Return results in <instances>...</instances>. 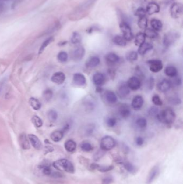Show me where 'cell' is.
Instances as JSON below:
<instances>
[{
    "instance_id": "cell-1",
    "label": "cell",
    "mask_w": 183,
    "mask_h": 184,
    "mask_svg": "<svg viewBox=\"0 0 183 184\" xmlns=\"http://www.w3.org/2000/svg\"><path fill=\"white\" fill-rule=\"evenodd\" d=\"M156 118L158 121L165 125L171 126L175 121L176 115L172 109L170 108H167L159 111Z\"/></svg>"
},
{
    "instance_id": "cell-2",
    "label": "cell",
    "mask_w": 183,
    "mask_h": 184,
    "mask_svg": "<svg viewBox=\"0 0 183 184\" xmlns=\"http://www.w3.org/2000/svg\"><path fill=\"white\" fill-rule=\"evenodd\" d=\"M53 166L57 170L61 172H66L69 173L74 172V166L72 162L67 159H59L53 163Z\"/></svg>"
},
{
    "instance_id": "cell-3",
    "label": "cell",
    "mask_w": 183,
    "mask_h": 184,
    "mask_svg": "<svg viewBox=\"0 0 183 184\" xmlns=\"http://www.w3.org/2000/svg\"><path fill=\"white\" fill-rule=\"evenodd\" d=\"M180 37L179 32L176 31H171L165 34L163 37V45L165 48H169L175 43Z\"/></svg>"
},
{
    "instance_id": "cell-4",
    "label": "cell",
    "mask_w": 183,
    "mask_h": 184,
    "mask_svg": "<svg viewBox=\"0 0 183 184\" xmlns=\"http://www.w3.org/2000/svg\"><path fill=\"white\" fill-rule=\"evenodd\" d=\"M116 145L115 139L110 136H104L100 141V146L103 151H109L114 148Z\"/></svg>"
},
{
    "instance_id": "cell-5",
    "label": "cell",
    "mask_w": 183,
    "mask_h": 184,
    "mask_svg": "<svg viewBox=\"0 0 183 184\" xmlns=\"http://www.w3.org/2000/svg\"><path fill=\"white\" fill-rule=\"evenodd\" d=\"M119 27L122 33V36L127 41H131L133 39L134 35L132 31V29L128 23L125 22H121L119 24Z\"/></svg>"
},
{
    "instance_id": "cell-6",
    "label": "cell",
    "mask_w": 183,
    "mask_h": 184,
    "mask_svg": "<svg viewBox=\"0 0 183 184\" xmlns=\"http://www.w3.org/2000/svg\"><path fill=\"white\" fill-rule=\"evenodd\" d=\"M39 168L44 175L54 178H60L62 177V175L61 173L53 170L51 166L48 164H41L39 166Z\"/></svg>"
},
{
    "instance_id": "cell-7",
    "label": "cell",
    "mask_w": 183,
    "mask_h": 184,
    "mask_svg": "<svg viewBox=\"0 0 183 184\" xmlns=\"http://www.w3.org/2000/svg\"><path fill=\"white\" fill-rule=\"evenodd\" d=\"M149 65V70L153 73H158L163 68L162 61L159 59H151L147 61Z\"/></svg>"
},
{
    "instance_id": "cell-8",
    "label": "cell",
    "mask_w": 183,
    "mask_h": 184,
    "mask_svg": "<svg viewBox=\"0 0 183 184\" xmlns=\"http://www.w3.org/2000/svg\"><path fill=\"white\" fill-rule=\"evenodd\" d=\"M130 92L131 90L127 86L126 83L123 82L118 85L117 89V96L121 99H125L129 96Z\"/></svg>"
},
{
    "instance_id": "cell-9",
    "label": "cell",
    "mask_w": 183,
    "mask_h": 184,
    "mask_svg": "<svg viewBox=\"0 0 183 184\" xmlns=\"http://www.w3.org/2000/svg\"><path fill=\"white\" fill-rule=\"evenodd\" d=\"M126 84L130 90L138 91L141 86V81L136 76H133L128 80Z\"/></svg>"
},
{
    "instance_id": "cell-10",
    "label": "cell",
    "mask_w": 183,
    "mask_h": 184,
    "mask_svg": "<svg viewBox=\"0 0 183 184\" xmlns=\"http://www.w3.org/2000/svg\"><path fill=\"white\" fill-rule=\"evenodd\" d=\"M86 50L82 46H78L72 51V58L75 61H79L83 59L85 56Z\"/></svg>"
},
{
    "instance_id": "cell-11",
    "label": "cell",
    "mask_w": 183,
    "mask_h": 184,
    "mask_svg": "<svg viewBox=\"0 0 183 184\" xmlns=\"http://www.w3.org/2000/svg\"><path fill=\"white\" fill-rule=\"evenodd\" d=\"M183 13V5L180 3H174L170 8V14L172 17L178 18Z\"/></svg>"
},
{
    "instance_id": "cell-12",
    "label": "cell",
    "mask_w": 183,
    "mask_h": 184,
    "mask_svg": "<svg viewBox=\"0 0 183 184\" xmlns=\"http://www.w3.org/2000/svg\"><path fill=\"white\" fill-rule=\"evenodd\" d=\"M120 60V57L115 53H109L105 56V60L106 64L110 66H114L119 63Z\"/></svg>"
},
{
    "instance_id": "cell-13",
    "label": "cell",
    "mask_w": 183,
    "mask_h": 184,
    "mask_svg": "<svg viewBox=\"0 0 183 184\" xmlns=\"http://www.w3.org/2000/svg\"><path fill=\"white\" fill-rule=\"evenodd\" d=\"M104 101L110 105H114L118 101L117 94L112 91H106L103 94Z\"/></svg>"
},
{
    "instance_id": "cell-14",
    "label": "cell",
    "mask_w": 183,
    "mask_h": 184,
    "mask_svg": "<svg viewBox=\"0 0 183 184\" xmlns=\"http://www.w3.org/2000/svg\"><path fill=\"white\" fill-rule=\"evenodd\" d=\"M72 82L76 86L83 87L86 83V79L82 73H76L72 77Z\"/></svg>"
},
{
    "instance_id": "cell-15",
    "label": "cell",
    "mask_w": 183,
    "mask_h": 184,
    "mask_svg": "<svg viewBox=\"0 0 183 184\" xmlns=\"http://www.w3.org/2000/svg\"><path fill=\"white\" fill-rule=\"evenodd\" d=\"M93 81L96 86L102 87L106 82L105 75L101 72L95 73L93 75Z\"/></svg>"
},
{
    "instance_id": "cell-16",
    "label": "cell",
    "mask_w": 183,
    "mask_h": 184,
    "mask_svg": "<svg viewBox=\"0 0 183 184\" xmlns=\"http://www.w3.org/2000/svg\"><path fill=\"white\" fill-rule=\"evenodd\" d=\"M144 104V99L141 96H136L132 101L131 106L135 110H140Z\"/></svg>"
},
{
    "instance_id": "cell-17",
    "label": "cell",
    "mask_w": 183,
    "mask_h": 184,
    "mask_svg": "<svg viewBox=\"0 0 183 184\" xmlns=\"http://www.w3.org/2000/svg\"><path fill=\"white\" fill-rule=\"evenodd\" d=\"M171 85L170 81L169 80L164 79L158 82L157 85V89L159 92L162 93H165L170 90L171 88Z\"/></svg>"
},
{
    "instance_id": "cell-18",
    "label": "cell",
    "mask_w": 183,
    "mask_h": 184,
    "mask_svg": "<svg viewBox=\"0 0 183 184\" xmlns=\"http://www.w3.org/2000/svg\"><path fill=\"white\" fill-rule=\"evenodd\" d=\"M28 139L32 146L36 150H40L43 148V144L38 139V137L35 135L29 134L28 135Z\"/></svg>"
},
{
    "instance_id": "cell-19",
    "label": "cell",
    "mask_w": 183,
    "mask_h": 184,
    "mask_svg": "<svg viewBox=\"0 0 183 184\" xmlns=\"http://www.w3.org/2000/svg\"><path fill=\"white\" fill-rule=\"evenodd\" d=\"M66 80V75L62 72H57L54 73L51 77V81L55 84L61 85Z\"/></svg>"
},
{
    "instance_id": "cell-20",
    "label": "cell",
    "mask_w": 183,
    "mask_h": 184,
    "mask_svg": "<svg viewBox=\"0 0 183 184\" xmlns=\"http://www.w3.org/2000/svg\"><path fill=\"white\" fill-rule=\"evenodd\" d=\"M119 114L122 119L126 120L131 115V110L127 105H122L119 108Z\"/></svg>"
},
{
    "instance_id": "cell-21",
    "label": "cell",
    "mask_w": 183,
    "mask_h": 184,
    "mask_svg": "<svg viewBox=\"0 0 183 184\" xmlns=\"http://www.w3.org/2000/svg\"><path fill=\"white\" fill-rule=\"evenodd\" d=\"M100 60L99 57L97 56H92L89 57L88 59L86 60L85 65L87 68H94L98 66L100 64Z\"/></svg>"
},
{
    "instance_id": "cell-22",
    "label": "cell",
    "mask_w": 183,
    "mask_h": 184,
    "mask_svg": "<svg viewBox=\"0 0 183 184\" xmlns=\"http://www.w3.org/2000/svg\"><path fill=\"white\" fill-rule=\"evenodd\" d=\"M160 7L155 2L148 3L146 9L147 14L149 15L158 13V12H160Z\"/></svg>"
},
{
    "instance_id": "cell-23",
    "label": "cell",
    "mask_w": 183,
    "mask_h": 184,
    "mask_svg": "<svg viewBox=\"0 0 183 184\" xmlns=\"http://www.w3.org/2000/svg\"><path fill=\"white\" fill-rule=\"evenodd\" d=\"M19 143L20 147L24 150H28L30 149L31 146L29 140L25 134H22L19 137Z\"/></svg>"
},
{
    "instance_id": "cell-24",
    "label": "cell",
    "mask_w": 183,
    "mask_h": 184,
    "mask_svg": "<svg viewBox=\"0 0 183 184\" xmlns=\"http://www.w3.org/2000/svg\"><path fill=\"white\" fill-rule=\"evenodd\" d=\"M159 172L160 169L158 166H154V168H153L147 177V184H152L154 180L155 179V178L157 177Z\"/></svg>"
},
{
    "instance_id": "cell-25",
    "label": "cell",
    "mask_w": 183,
    "mask_h": 184,
    "mask_svg": "<svg viewBox=\"0 0 183 184\" xmlns=\"http://www.w3.org/2000/svg\"><path fill=\"white\" fill-rule=\"evenodd\" d=\"M153 49V46L152 44L145 42L142 45L139 46L138 50V54L143 56L146 55L148 51L152 50Z\"/></svg>"
},
{
    "instance_id": "cell-26",
    "label": "cell",
    "mask_w": 183,
    "mask_h": 184,
    "mask_svg": "<svg viewBox=\"0 0 183 184\" xmlns=\"http://www.w3.org/2000/svg\"><path fill=\"white\" fill-rule=\"evenodd\" d=\"M113 43L115 44L116 45L121 46V47H124L126 46L127 45L126 40L122 36L120 35H116L113 37Z\"/></svg>"
},
{
    "instance_id": "cell-27",
    "label": "cell",
    "mask_w": 183,
    "mask_h": 184,
    "mask_svg": "<svg viewBox=\"0 0 183 184\" xmlns=\"http://www.w3.org/2000/svg\"><path fill=\"white\" fill-rule=\"evenodd\" d=\"M165 75L170 78L175 77L178 75V70L176 67L174 66H168L164 70Z\"/></svg>"
},
{
    "instance_id": "cell-28",
    "label": "cell",
    "mask_w": 183,
    "mask_h": 184,
    "mask_svg": "<svg viewBox=\"0 0 183 184\" xmlns=\"http://www.w3.org/2000/svg\"><path fill=\"white\" fill-rule=\"evenodd\" d=\"M150 25L152 26V29L155 30L156 32L160 31L163 28L162 22L160 20L156 18L152 19L150 21Z\"/></svg>"
},
{
    "instance_id": "cell-29",
    "label": "cell",
    "mask_w": 183,
    "mask_h": 184,
    "mask_svg": "<svg viewBox=\"0 0 183 184\" xmlns=\"http://www.w3.org/2000/svg\"><path fill=\"white\" fill-rule=\"evenodd\" d=\"M64 133L62 130H55L51 134V139L55 142H58L62 139Z\"/></svg>"
},
{
    "instance_id": "cell-30",
    "label": "cell",
    "mask_w": 183,
    "mask_h": 184,
    "mask_svg": "<svg viewBox=\"0 0 183 184\" xmlns=\"http://www.w3.org/2000/svg\"><path fill=\"white\" fill-rule=\"evenodd\" d=\"M65 148L67 152H74L76 149V143L72 139H68L65 143Z\"/></svg>"
},
{
    "instance_id": "cell-31",
    "label": "cell",
    "mask_w": 183,
    "mask_h": 184,
    "mask_svg": "<svg viewBox=\"0 0 183 184\" xmlns=\"http://www.w3.org/2000/svg\"><path fill=\"white\" fill-rule=\"evenodd\" d=\"M146 37L143 32H139L136 34L135 37V40H134V43L135 45L137 46H139L144 43L146 41Z\"/></svg>"
},
{
    "instance_id": "cell-32",
    "label": "cell",
    "mask_w": 183,
    "mask_h": 184,
    "mask_svg": "<svg viewBox=\"0 0 183 184\" xmlns=\"http://www.w3.org/2000/svg\"><path fill=\"white\" fill-rule=\"evenodd\" d=\"M29 104L30 106L35 110H38L41 107V102L36 98H30L29 99Z\"/></svg>"
},
{
    "instance_id": "cell-33",
    "label": "cell",
    "mask_w": 183,
    "mask_h": 184,
    "mask_svg": "<svg viewBox=\"0 0 183 184\" xmlns=\"http://www.w3.org/2000/svg\"><path fill=\"white\" fill-rule=\"evenodd\" d=\"M48 119L51 122H55L58 118V114L55 109H50L48 112Z\"/></svg>"
},
{
    "instance_id": "cell-34",
    "label": "cell",
    "mask_w": 183,
    "mask_h": 184,
    "mask_svg": "<svg viewBox=\"0 0 183 184\" xmlns=\"http://www.w3.org/2000/svg\"><path fill=\"white\" fill-rule=\"evenodd\" d=\"M144 34L146 37L150 39H155L158 37V33L152 28H146L145 30Z\"/></svg>"
},
{
    "instance_id": "cell-35",
    "label": "cell",
    "mask_w": 183,
    "mask_h": 184,
    "mask_svg": "<svg viewBox=\"0 0 183 184\" xmlns=\"http://www.w3.org/2000/svg\"><path fill=\"white\" fill-rule=\"evenodd\" d=\"M138 53L135 51H131L127 52L126 55V58L127 61L133 62L137 60L138 59Z\"/></svg>"
},
{
    "instance_id": "cell-36",
    "label": "cell",
    "mask_w": 183,
    "mask_h": 184,
    "mask_svg": "<svg viewBox=\"0 0 183 184\" xmlns=\"http://www.w3.org/2000/svg\"><path fill=\"white\" fill-rule=\"evenodd\" d=\"M135 124L136 126L141 129H144L147 127V121L144 117H139L136 119Z\"/></svg>"
},
{
    "instance_id": "cell-37",
    "label": "cell",
    "mask_w": 183,
    "mask_h": 184,
    "mask_svg": "<svg viewBox=\"0 0 183 184\" xmlns=\"http://www.w3.org/2000/svg\"><path fill=\"white\" fill-rule=\"evenodd\" d=\"M91 168L93 169H97V170L100 171L102 172H105L107 171L111 170L113 168L112 166H100L97 164H93L91 166Z\"/></svg>"
},
{
    "instance_id": "cell-38",
    "label": "cell",
    "mask_w": 183,
    "mask_h": 184,
    "mask_svg": "<svg viewBox=\"0 0 183 184\" xmlns=\"http://www.w3.org/2000/svg\"><path fill=\"white\" fill-rule=\"evenodd\" d=\"M70 41L72 44H75V45H77L80 43L82 41V37L81 34L77 32H74L71 37Z\"/></svg>"
},
{
    "instance_id": "cell-39",
    "label": "cell",
    "mask_w": 183,
    "mask_h": 184,
    "mask_svg": "<svg viewBox=\"0 0 183 184\" xmlns=\"http://www.w3.org/2000/svg\"><path fill=\"white\" fill-rule=\"evenodd\" d=\"M54 41V38L53 37H51L50 38L46 39L45 41H44L43 42L42 45H41L40 48L39 49V54H41V53L43 52V51L45 50L46 47L48 46L49 44L51 43L52 41Z\"/></svg>"
},
{
    "instance_id": "cell-40",
    "label": "cell",
    "mask_w": 183,
    "mask_h": 184,
    "mask_svg": "<svg viewBox=\"0 0 183 184\" xmlns=\"http://www.w3.org/2000/svg\"><path fill=\"white\" fill-rule=\"evenodd\" d=\"M80 148L84 152H90L93 149V146L91 144L88 142H82L80 145Z\"/></svg>"
},
{
    "instance_id": "cell-41",
    "label": "cell",
    "mask_w": 183,
    "mask_h": 184,
    "mask_svg": "<svg viewBox=\"0 0 183 184\" xmlns=\"http://www.w3.org/2000/svg\"><path fill=\"white\" fill-rule=\"evenodd\" d=\"M138 24L139 27L141 29H146L148 26V20L146 18V17L139 18V20H138Z\"/></svg>"
},
{
    "instance_id": "cell-42",
    "label": "cell",
    "mask_w": 183,
    "mask_h": 184,
    "mask_svg": "<svg viewBox=\"0 0 183 184\" xmlns=\"http://www.w3.org/2000/svg\"><path fill=\"white\" fill-rule=\"evenodd\" d=\"M32 122L34 124V126H36V127L40 128L43 126V121L39 116H37V115H34L32 117Z\"/></svg>"
},
{
    "instance_id": "cell-43",
    "label": "cell",
    "mask_w": 183,
    "mask_h": 184,
    "mask_svg": "<svg viewBox=\"0 0 183 184\" xmlns=\"http://www.w3.org/2000/svg\"><path fill=\"white\" fill-rule=\"evenodd\" d=\"M58 59L61 63H66L68 60V55L67 53L65 51H61L59 53L57 56Z\"/></svg>"
},
{
    "instance_id": "cell-44",
    "label": "cell",
    "mask_w": 183,
    "mask_h": 184,
    "mask_svg": "<svg viewBox=\"0 0 183 184\" xmlns=\"http://www.w3.org/2000/svg\"><path fill=\"white\" fill-rule=\"evenodd\" d=\"M117 121L115 117H110L106 119V124L107 127L110 128H113L117 125Z\"/></svg>"
},
{
    "instance_id": "cell-45",
    "label": "cell",
    "mask_w": 183,
    "mask_h": 184,
    "mask_svg": "<svg viewBox=\"0 0 183 184\" xmlns=\"http://www.w3.org/2000/svg\"><path fill=\"white\" fill-rule=\"evenodd\" d=\"M152 102L154 105L156 106H162L163 105V101L160 99V96L157 94H155L153 96L152 98Z\"/></svg>"
},
{
    "instance_id": "cell-46",
    "label": "cell",
    "mask_w": 183,
    "mask_h": 184,
    "mask_svg": "<svg viewBox=\"0 0 183 184\" xmlns=\"http://www.w3.org/2000/svg\"><path fill=\"white\" fill-rule=\"evenodd\" d=\"M53 95V91L50 89H47L43 92V98L47 101H49L52 99Z\"/></svg>"
},
{
    "instance_id": "cell-47",
    "label": "cell",
    "mask_w": 183,
    "mask_h": 184,
    "mask_svg": "<svg viewBox=\"0 0 183 184\" xmlns=\"http://www.w3.org/2000/svg\"><path fill=\"white\" fill-rule=\"evenodd\" d=\"M168 102H169L170 104L173 106H179L181 103V100L178 97L173 96L169 98Z\"/></svg>"
},
{
    "instance_id": "cell-48",
    "label": "cell",
    "mask_w": 183,
    "mask_h": 184,
    "mask_svg": "<svg viewBox=\"0 0 183 184\" xmlns=\"http://www.w3.org/2000/svg\"><path fill=\"white\" fill-rule=\"evenodd\" d=\"M124 167L127 171H128L129 172L131 173H135L136 171V168L135 166L129 162L125 163L124 164Z\"/></svg>"
},
{
    "instance_id": "cell-49",
    "label": "cell",
    "mask_w": 183,
    "mask_h": 184,
    "mask_svg": "<svg viewBox=\"0 0 183 184\" xmlns=\"http://www.w3.org/2000/svg\"><path fill=\"white\" fill-rule=\"evenodd\" d=\"M158 113H159L158 109L156 107H152L151 108H150L148 109V116L151 117H155L156 118V116L158 114Z\"/></svg>"
},
{
    "instance_id": "cell-50",
    "label": "cell",
    "mask_w": 183,
    "mask_h": 184,
    "mask_svg": "<svg viewBox=\"0 0 183 184\" xmlns=\"http://www.w3.org/2000/svg\"><path fill=\"white\" fill-rule=\"evenodd\" d=\"M84 129H85L84 131H85V133L87 135H90L92 134V133L95 130V124L93 123L89 124L88 125H86V127H84Z\"/></svg>"
},
{
    "instance_id": "cell-51",
    "label": "cell",
    "mask_w": 183,
    "mask_h": 184,
    "mask_svg": "<svg viewBox=\"0 0 183 184\" xmlns=\"http://www.w3.org/2000/svg\"><path fill=\"white\" fill-rule=\"evenodd\" d=\"M146 9H144L143 7H139L136 10L135 15L136 16H138L139 18L143 17H146Z\"/></svg>"
},
{
    "instance_id": "cell-52",
    "label": "cell",
    "mask_w": 183,
    "mask_h": 184,
    "mask_svg": "<svg viewBox=\"0 0 183 184\" xmlns=\"http://www.w3.org/2000/svg\"><path fill=\"white\" fill-rule=\"evenodd\" d=\"M154 84H155V80L154 78L153 77H150L146 81L147 88L150 91H152V89L154 88Z\"/></svg>"
},
{
    "instance_id": "cell-53",
    "label": "cell",
    "mask_w": 183,
    "mask_h": 184,
    "mask_svg": "<svg viewBox=\"0 0 183 184\" xmlns=\"http://www.w3.org/2000/svg\"><path fill=\"white\" fill-rule=\"evenodd\" d=\"M172 78H174L173 80H172L171 81H170L171 85H173L174 86H181V84H182V80H181V77H178L177 75L175 77Z\"/></svg>"
},
{
    "instance_id": "cell-54",
    "label": "cell",
    "mask_w": 183,
    "mask_h": 184,
    "mask_svg": "<svg viewBox=\"0 0 183 184\" xmlns=\"http://www.w3.org/2000/svg\"><path fill=\"white\" fill-rule=\"evenodd\" d=\"M135 72L136 77H138L139 79L141 81V80H143L145 78V75L143 73V71L141 70V68H140V67L139 66H137V67L135 68Z\"/></svg>"
},
{
    "instance_id": "cell-55",
    "label": "cell",
    "mask_w": 183,
    "mask_h": 184,
    "mask_svg": "<svg viewBox=\"0 0 183 184\" xmlns=\"http://www.w3.org/2000/svg\"><path fill=\"white\" fill-rule=\"evenodd\" d=\"M145 140L143 137L141 136H138L135 139L136 144L138 146H143L144 144Z\"/></svg>"
},
{
    "instance_id": "cell-56",
    "label": "cell",
    "mask_w": 183,
    "mask_h": 184,
    "mask_svg": "<svg viewBox=\"0 0 183 184\" xmlns=\"http://www.w3.org/2000/svg\"><path fill=\"white\" fill-rule=\"evenodd\" d=\"M113 180L112 178L111 177H107L105 178L102 181V184H110L113 182Z\"/></svg>"
},
{
    "instance_id": "cell-57",
    "label": "cell",
    "mask_w": 183,
    "mask_h": 184,
    "mask_svg": "<svg viewBox=\"0 0 183 184\" xmlns=\"http://www.w3.org/2000/svg\"><path fill=\"white\" fill-rule=\"evenodd\" d=\"M109 75H110V76L112 78H113L115 77V71H114V70H113V69H110L109 70Z\"/></svg>"
},
{
    "instance_id": "cell-58",
    "label": "cell",
    "mask_w": 183,
    "mask_h": 184,
    "mask_svg": "<svg viewBox=\"0 0 183 184\" xmlns=\"http://www.w3.org/2000/svg\"><path fill=\"white\" fill-rule=\"evenodd\" d=\"M146 2L150 3L154 2V0H145Z\"/></svg>"
},
{
    "instance_id": "cell-59",
    "label": "cell",
    "mask_w": 183,
    "mask_h": 184,
    "mask_svg": "<svg viewBox=\"0 0 183 184\" xmlns=\"http://www.w3.org/2000/svg\"><path fill=\"white\" fill-rule=\"evenodd\" d=\"M1 4V3H0V13L2 12V10L3 9V7Z\"/></svg>"
}]
</instances>
